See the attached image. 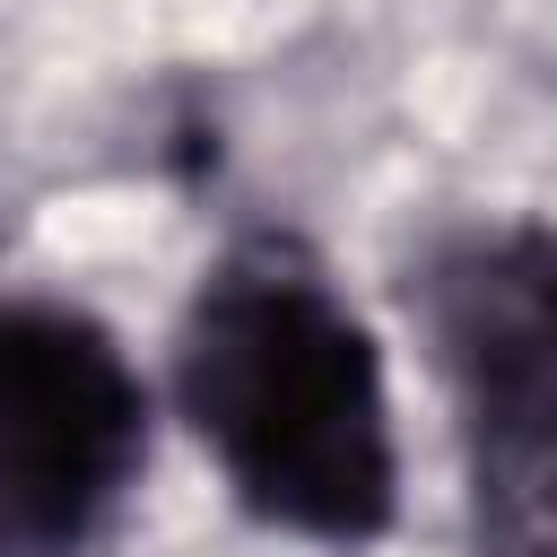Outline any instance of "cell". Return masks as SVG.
Instances as JSON below:
<instances>
[{
	"label": "cell",
	"instance_id": "obj_3",
	"mask_svg": "<svg viewBox=\"0 0 557 557\" xmlns=\"http://www.w3.org/2000/svg\"><path fill=\"white\" fill-rule=\"evenodd\" d=\"M148 453V392L104 322L0 296V557H78Z\"/></svg>",
	"mask_w": 557,
	"mask_h": 557
},
{
	"label": "cell",
	"instance_id": "obj_2",
	"mask_svg": "<svg viewBox=\"0 0 557 557\" xmlns=\"http://www.w3.org/2000/svg\"><path fill=\"white\" fill-rule=\"evenodd\" d=\"M470 435L479 557H548V409H557V252L540 226L470 235L426 287Z\"/></svg>",
	"mask_w": 557,
	"mask_h": 557
},
{
	"label": "cell",
	"instance_id": "obj_1",
	"mask_svg": "<svg viewBox=\"0 0 557 557\" xmlns=\"http://www.w3.org/2000/svg\"><path fill=\"white\" fill-rule=\"evenodd\" d=\"M174 392L261 522L331 548H357L392 522L400 453L383 357L305 244L252 235L200 278Z\"/></svg>",
	"mask_w": 557,
	"mask_h": 557
}]
</instances>
